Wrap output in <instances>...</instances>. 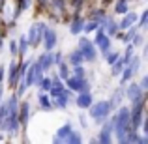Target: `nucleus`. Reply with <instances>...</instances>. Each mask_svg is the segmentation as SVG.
Wrapping results in <instances>:
<instances>
[{
  "label": "nucleus",
  "mask_w": 148,
  "mask_h": 144,
  "mask_svg": "<svg viewBox=\"0 0 148 144\" xmlns=\"http://www.w3.org/2000/svg\"><path fill=\"white\" fill-rule=\"evenodd\" d=\"M77 105H79L81 109H88L92 105V96L88 94V92H81V96L77 97Z\"/></svg>",
  "instance_id": "obj_10"
},
{
  "label": "nucleus",
  "mask_w": 148,
  "mask_h": 144,
  "mask_svg": "<svg viewBox=\"0 0 148 144\" xmlns=\"http://www.w3.org/2000/svg\"><path fill=\"white\" fill-rule=\"evenodd\" d=\"M96 28H98V23L96 21H90V23H86V25H83L84 32H92V30H96Z\"/></svg>",
  "instance_id": "obj_26"
},
{
  "label": "nucleus",
  "mask_w": 148,
  "mask_h": 144,
  "mask_svg": "<svg viewBox=\"0 0 148 144\" xmlns=\"http://www.w3.org/2000/svg\"><path fill=\"white\" fill-rule=\"evenodd\" d=\"M0 141H2V135H0Z\"/></svg>",
  "instance_id": "obj_45"
},
{
  "label": "nucleus",
  "mask_w": 148,
  "mask_h": 144,
  "mask_svg": "<svg viewBox=\"0 0 148 144\" xmlns=\"http://www.w3.org/2000/svg\"><path fill=\"white\" fill-rule=\"evenodd\" d=\"M43 30H45V25H34L32 28L28 30V41L32 45H38L41 40V36H43Z\"/></svg>",
  "instance_id": "obj_4"
},
{
  "label": "nucleus",
  "mask_w": 148,
  "mask_h": 144,
  "mask_svg": "<svg viewBox=\"0 0 148 144\" xmlns=\"http://www.w3.org/2000/svg\"><path fill=\"white\" fill-rule=\"evenodd\" d=\"M107 53H109V51H107ZM116 58H118V54H116V53H109L107 62H109V64H112V62H116Z\"/></svg>",
  "instance_id": "obj_37"
},
{
  "label": "nucleus",
  "mask_w": 148,
  "mask_h": 144,
  "mask_svg": "<svg viewBox=\"0 0 148 144\" xmlns=\"http://www.w3.org/2000/svg\"><path fill=\"white\" fill-rule=\"evenodd\" d=\"M79 51L83 53V56H84V60H96V49H94V45L90 43L88 40H81L79 41Z\"/></svg>",
  "instance_id": "obj_3"
},
{
  "label": "nucleus",
  "mask_w": 148,
  "mask_h": 144,
  "mask_svg": "<svg viewBox=\"0 0 148 144\" xmlns=\"http://www.w3.org/2000/svg\"><path fill=\"white\" fill-rule=\"evenodd\" d=\"M131 77H133V71H131L130 68H126V71H124V77H122V79H124V81H130Z\"/></svg>",
  "instance_id": "obj_36"
},
{
  "label": "nucleus",
  "mask_w": 148,
  "mask_h": 144,
  "mask_svg": "<svg viewBox=\"0 0 148 144\" xmlns=\"http://www.w3.org/2000/svg\"><path fill=\"white\" fill-rule=\"evenodd\" d=\"M120 101H122V90L114 92V96H112V99L109 101V103H111V107H118V105H120Z\"/></svg>",
  "instance_id": "obj_22"
},
{
  "label": "nucleus",
  "mask_w": 148,
  "mask_h": 144,
  "mask_svg": "<svg viewBox=\"0 0 148 144\" xmlns=\"http://www.w3.org/2000/svg\"><path fill=\"white\" fill-rule=\"evenodd\" d=\"M96 43H98V47L101 49V53H107L109 47H111V41H109V36L107 34H103V28L98 32V36H96Z\"/></svg>",
  "instance_id": "obj_8"
},
{
  "label": "nucleus",
  "mask_w": 148,
  "mask_h": 144,
  "mask_svg": "<svg viewBox=\"0 0 148 144\" xmlns=\"http://www.w3.org/2000/svg\"><path fill=\"white\" fill-rule=\"evenodd\" d=\"M83 25H84L83 19H81V17H75V21L71 23V28H69V32H71V34H79L81 30H83Z\"/></svg>",
  "instance_id": "obj_17"
},
{
  "label": "nucleus",
  "mask_w": 148,
  "mask_h": 144,
  "mask_svg": "<svg viewBox=\"0 0 148 144\" xmlns=\"http://www.w3.org/2000/svg\"><path fill=\"white\" fill-rule=\"evenodd\" d=\"M51 84H53V83H51L49 79H40V86H41V90H49Z\"/></svg>",
  "instance_id": "obj_30"
},
{
  "label": "nucleus",
  "mask_w": 148,
  "mask_h": 144,
  "mask_svg": "<svg viewBox=\"0 0 148 144\" xmlns=\"http://www.w3.org/2000/svg\"><path fill=\"white\" fill-rule=\"evenodd\" d=\"M122 66H124V60H120L118 64H116V62H112V73H114V75H118V73L122 71Z\"/></svg>",
  "instance_id": "obj_29"
},
{
  "label": "nucleus",
  "mask_w": 148,
  "mask_h": 144,
  "mask_svg": "<svg viewBox=\"0 0 148 144\" xmlns=\"http://www.w3.org/2000/svg\"><path fill=\"white\" fill-rule=\"evenodd\" d=\"M130 62H131V60H130ZM139 64H141V60H139L137 56H133V62H131V64L127 66V68H130L131 71H133V75H135V73H137V69H139Z\"/></svg>",
  "instance_id": "obj_24"
},
{
  "label": "nucleus",
  "mask_w": 148,
  "mask_h": 144,
  "mask_svg": "<svg viewBox=\"0 0 148 144\" xmlns=\"http://www.w3.org/2000/svg\"><path fill=\"white\" fill-rule=\"evenodd\" d=\"M28 4H30V0H21V4H19V10H17V13H15V15H19V11L26 10V8H28Z\"/></svg>",
  "instance_id": "obj_33"
},
{
  "label": "nucleus",
  "mask_w": 148,
  "mask_h": 144,
  "mask_svg": "<svg viewBox=\"0 0 148 144\" xmlns=\"http://www.w3.org/2000/svg\"><path fill=\"white\" fill-rule=\"evenodd\" d=\"M75 77H81V79H84V69L81 68V66H75Z\"/></svg>",
  "instance_id": "obj_35"
},
{
  "label": "nucleus",
  "mask_w": 148,
  "mask_h": 144,
  "mask_svg": "<svg viewBox=\"0 0 148 144\" xmlns=\"http://www.w3.org/2000/svg\"><path fill=\"white\" fill-rule=\"evenodd\" d=\"M69 131H71V127H69V126H64V127H60V129H58V133L54 135V139H53V141H54V142H64Z\"/></svg>",
  "instance_id": "obj_13"
},
{
  "label": "nucleus",
  "mask_w": 148,
  "mask_h": 144,
  "mask_svg": "<svg viewBox=\"0 0 148 144\" xmlns=\"http://www.w3.org/2000/svg\"><path fill=\"white\" fill-rule=\"evenodd\" d=\"M146 86H148V77H145V79L141 81V86H139V88H141V90L145 92V90H146Z\"/></svg>",
  "instance_id": "obj_39"
},
{
  "label": "nucleus",
  "mask_w": 148,
  "mask_h": 144,
  "mask_svg": "<svg viewBox=\"0 0 148 144\" xmlns=\"http://www.w3.org/2000/svg\"><path fill=\"white\" fill-rule=\"evenodd\" d=\"M112 126H114L118 141L124 142V137H126V133L130 131V109H126V107L120 109V111L116 112L114 120H112Z\"/></svg>",
  "instance_id": "obj_1"
},
{
  "label": "nucleus",
  "mask_w": 148,
  "mask_h": 144,
  "mask_svg": "<svg viewBox=\"0 0 148 144\" xmlns=\"http://www.w3.org/2000/svg\"><path fill=\"white\" fill-rule=\"evenodd\" d=\"M43 43H45V49H53L54 47V43H56V34H54V30H51L45 26V30H43Z\"/></svg>",
  "instance_id": "obj_7"
},
{
  "label": "nucleus",
  "mask_w": 148,
  "mask_h": 144,
  "mask_svg": "<svg viewBox=\"0 0 148 144\" xmlns=\"http://www.w3.org/2000/svg\"><path fill=\"white\" fill-rule=\"evenodd\" d=\"M19 53L21 54H25V51H26V38H21V41H19Z\"/></svg>",
  "instance_id": "obj_34"
},
{
  "label": "nucleus",
  "mask_w": 148,
  "mask_h": 144,
  "mask_svg": "<svg viewBox=\"0 0 148 144\" xmlns=\"http://www.w3.org/2000/svg\"><path fill=\"white\" fill-rule=\"evenodd\" d=\"M146 19H148V11H145V13H143V17H141V26L146 25Z\"/></svg>",
  "instance_id": "obj_41"
},
{
  "label": "nucleus",
  "mask_w": 148,
  "mask_h": 144,
  "mask_svg": "<svg viewBox=\"0 0 148 144\" xmlns=\"http://www.w3.org/2000/svg\"><path fill=\"white\" fill-rule=\"evenodd\" d=\"M40 105L43 109H51V101H49V97L47 96H43V94H40Z\"/></svg>",
  "instance_id": "obj_25"
},
{
  "label": "nucleus",
  "mask_w": 148,
  "mask_h": 144,
  "mask_svg": "<svg viewBox=\"0 0 148 144\" xmlns=\"http://www.w3.org/2000/svg\"><path fill=\"white\" fill-rule=\"evenodd\" d=\"M53 64V56L51 54H43V56H40V62H38V68L43 71V69H49V66Z\"/></svg>",
  "instance_id": "obj_15"
},
{
  "label": "nucleus",
  "mask_w": 148,
  "mask_h": 144,
  "mask_svg": "<svg viewBox=\"0 0 148 144\" xmlns=\"http://www.w3.org/2000/svg\"><path fill=\"white\" fill-rule=\"evenodd\" d=\"M49 90H51V94H53V96H58V94H62V92H64V84H62L60 81H54V83L51 84Z\"/></svg>",
  "instance_id": "obj_19"
},
{
  "label": "nucleus",
  "mask_w": 148,
  "mask_h": 144,
  "mask_svg": "<svg viewBox=\"0 0 148 144\" xmlns=\"http://www.w3.org/2000/svg\"><path fill=\"white\" fill-rule=\"evenodd\" d=\"M131 54H133V47H127V51H126V58H124V64H130V60H131Z\"/></svg>",
  "instance_id": "obj_31"
},
{
  "label": "nucleus",
  "mask_w": 148,
  "mask_h": 144,
  "mask_svg": "<svg viewBox=\"0 0 148 144\" xmlns=\"http://www.w3.org/2000/svg\"><path fill=\"white\" fill-rule=\"evenodd\" d=\"M83 60H84V56H83L81 51H75V53H71V56H69V62H71L73 66H81Z\"/></svg>",
  "instance_id": "obj_18"
},
{
  "label": "nucleus",
  "mask_w": 148,
  "mask_h": 144,
  "mask_svg": "<svg viewBox=\"0 0 148 144\" xmlns=\"http://www.w3.org/2000/svg\"><path fill=\"white\" fill-rule=\"evenodd\" d=\"M111 129H112V122H109L99 133V142H105V144L111 142Z\"/></svg>",
  "instance_id": "obj_11"
},
{
  "label": "nucleus",
  "mask_w": 148,
  "mask_h": 144,
  "mask_svg": "<svg viewBox=\"0 0 148 144\" xmlns=\"http://www.w3.org/2000/svg\"><path fill=\"white\" fill-rule=\"evenodd\" d=\"M40 2H41V4H47V2H49V0H40Z\"/></svg>",
  "instance_id": "obj_43"
},
{
  "label": "nucleus",
  "mask_w": 148,
  "mask_h": 144,
  "mask_svg": "<svg viewBox=\"0 0 148 144\" xmlns=\"http://www.w3.org/2000/svg\"><path fill=\"white\" fill-rule=\"evenodd\" d=\"M40 79H41V69L38 68V64H34V66H32V69H30V73L26 75V81H25V84L32 86V84L40 83Z\"/></svg>",
  "instance_id": "obj_6"
},
{
  "label": "nucleus",
  "mask_w": 148,
  "mask_h": 144,
  "mask_svg": "<svg viewBox=\"0 0 148 144\" xmlns=\"http://www.w3.org/2000/svg\"><path fill=\"white\" fill-rule=\"evenodd\" d=\"M4 6V0H0V8H2Z\"/></svg>",
  "instance_id": "obj_44"
},
{
  "label": "nucleus",
  "mask_w": 148,
  "mask_h": 144,
  "mask_svg": "<svg viewBox=\"0 0 148 144\" xmlns=\"http://www.w3.org/2000/svg\"><path fill=\"white\" fill-rule=\"evenodd\" d=\"M135 34H137V28L130 30V32H127V36H126V41H131V40H133V36H135Z\"/></svg>",
  "instance_id": "obj_38"
},
{
  "label": "nucleus",
  "mask_w": 148,
  "mask_h": 144,
  "mask_svg": "<svg viewBox=\"0 0 148 144\" xmlns=\"http://www.w3.org/2000/svg\"><path fill=\"white\" fill-rule=\"evenodd\" d=\"M10 51H11V54H17V43H15V41L10 43Z\"/></svg>",
  "instance_id": "obj_40"
},
{
  "label": "nucleus",
  "mask_w": 148,
  "mask_h": 144,
  "mask_svg": "<svg viewBox=\"0 0 148 144\" xmlns=\"http://www.w3.org/2000/svg\"><path fill=\"white\" fill-rule=\"evenodd\" d=\"M68 92H62V94H58V96H54V97H56V99H54V105H56V107H60V109H66V107H68Z\"/></svg>",
  "instance_id": "obj_14"
},
{
  "label": "nucleus",
  "mask_w": 148,
  "mask_h": 144,
  "mask_svg": "<svg viewBox=\"0 0 148 144\" xmlns=\"http://www.w3.org/2000/svg\"><path fill=\"white\" fill-rule=\"evenodd\" d=\"M127 97H130L133 103H137V101H143V90L137 86V84H131V86H127Z\"/></svg>",
  "instance_id": "obj_9"
},
{
  "label": "nucleus",
  "mask_w": 148,
  "mask_h": 144,
  "mask_svg": "<svg viewBox=\"0 0 148 144\" xmlns=\"http://www.w3.org/2000/svg\"><path fill=\"white\" fill-rule=\"evenodd\" d=\"M66 141H68V142H73V144H79L83 139H81V135L77 133V131H69L68 137H66Z\"/></svg>",
  "instance_id": "obj_21"
},
{
  "label": "nucleus",
  "mask_w": 148,
  "mask_h": 144,
  "mask_svg": "<svg viewBox=\"0 0 148 144\" xmlns=\"http://www.w3.org/2000/svg\"><path fill=\"white\" fill-rule=\"evenodd\" d=\"M25 88H26V84H25V83H23V84H21V86H19V90H17V94H19V96H21V94H25Z\"/></svg>",
  "instance_id": "obj_42"
},
{
  "label": "nucleus",
  "mask_w": 148,
  "mask_h": 144,
  "mask_svg": "<svg viewBox=\"0 0 148 144\" xmlns=\"http://www.w3.org/2000/svg\"><path fill=\"white\" fill-rule=\"evenodd\" d=\"M111 103L109 101H99V103H92L90 105V114H92V118H96L98 122L101 124L105 118L109 116V112H111Z\"/></svg>",
  "instance_id": "obj_2"
},
{
  "label": "nucleus",
  "mask_w": 148,
  "mask_h": 144,
  "mask_svg": "<svg viewBox=\"0 0 148 144\" xmlns=\"http://www.w3.org/2000/svg\"><path fill=\"white\" fill-rule=\"evenodd\" d=\"M68 86L71 88V90H77V92H88V84L84 83V79H81V77H71V79L68 81Z\"/></svg>",
  "instance_id": "obj_5"
},
{
  "label": "nucleus",
  "mask_w": 148,
  "mask_h": 144,
  "mask_svg": "<svg viewBox=\"0 0 148 144\" xmlns=\"http://www.w3.org/2000/svg\"><path fill=\"white\" fill-rule=\"evenodd\" d=\"M53 8H54V11H64V0H53Z\"/></svg>",
  "instance_id": "obj_28"
},
{
  "label": "nucleus",
  "mask_w": 148,
  "mask_h": 144,
  "mask_svg": "<svg viewBox=\"0 0 148 144\" xmlns=\"http://www.w3.org/2000/svg\"><path fill=\"white\" fill-rule=\"evenodd\" d=\"M28 114H30V105H28V101H26V103H23L21 114H19V122L26 124V122H28Z\"/></svg>",
  "instance_id": "obj_16"
},
{
  "label": "nucleus",
  "mask_w": 148,
  "mask_h": 144,
  "mask_svg": "<svg viewBox=\"0 0 148 144\" xmlns=\"http://www.w3.org/2000/svg\"><path fill=\"white\" fill-rule=\"evenodd\" d=\"M135 21H137V15H135V13H127L126 15V17H124V21L122 23H120V26H118V30L120 28H122V30H126V28H130V26L131 25H133V23Z\"/></svg>",
  "instance_id": "obj_12"
},
{
  "label": "nucleus",
  "mask_w": 148,
  "mask_h": 144,
  "mask_svg": "<svg viewBox=\"0 0 148 144\" xmlns=\"http://www.w3.org/2000/svg\"><path fill=\"white\" fill-rule=\"evenodd\" d=\"M17 79H19V75H17V66L11 62V66H10V84H11V86L17 83Z\"/></svg>",
  "instance_id": "obj_20"
},
{
  "label": "nucleus",
  "mask_w": 148,
  "mask_h": 144,
  "mask_svg": "<svg viewBox=\"0 0 148 144\" xmlns=\"http://www.w3.org/2000/svg\"><path fill=\"white\" fill-rule=\"evenodd\" d=\"M105 26H107V34H116V32H118V26H116L114 23L111 21V19H107V23H105Z\"/></svg>",
  "instance_id": "obj_23"
},
{
  "label": "nucleus",
  "mask_w": 148,
  "mask_h": 144,
  "mask_svg": "<svg viewBox=\"0 0 148 144\" xmlns=\"http://www.w3.org/2000/svg\"><path fill=\"white\" fill-rule=\"evenodd\" d=\"M127 11V6H126V0H120L116 4V13H126Z\"/></svg>",
  "instance_id": "obj_27"
},
{
  "label": "nucleus",
  "mask_w": 148,
  "mask_h": 144,
  "mask_svg": "<svg viewBox=\"0 0 148 144\" xmlns=\"http://www.w3.org/2000/svg\"><path fill=\"white\" fill-rule=\"evenodd\" d=\"M68 75H69V73H68V68H66V66L60 62V77H62V79H68Z\"/></svg>",
  "instance_id": "obj_32"
}]
</instances>
